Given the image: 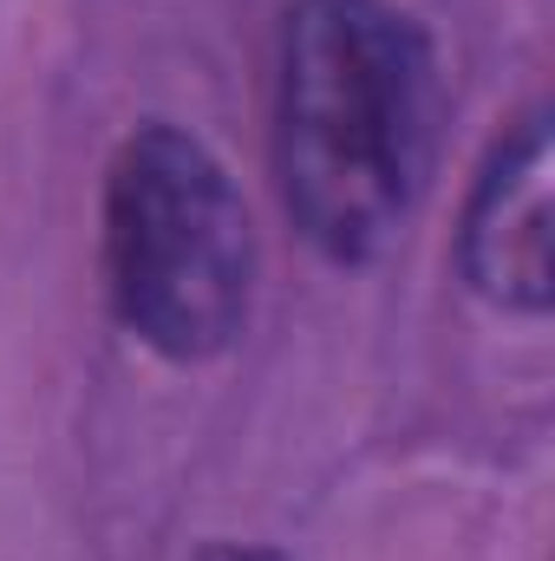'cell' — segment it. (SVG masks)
Wrapping results in <instances>:
<instances>
[{
  "instance_id": "6da1fadb",
  "label": "cell",
  "mask_w": 555,
  "mask_h": 561,
  "mask_svg": "<svg viewBox=\"0 0 555 561\" xmlns=\"http://www.w3.org/2000/svg\"><path fill=\"white\" fill-rule=\"evenodd\" d=\"M438 59L393 0H294L275 66V176L294 229L373 262L412 216L438 150Z\"/></svg>"
},
{
  "instance_id": "7a4b0ae2",
  "label": "cell",
  "mask_w": 555,
  "mask_h": 561,
  "mask_svg": "<svg viewBox=\"0 0 555 561\" xmlns=\"http://www.w3.org/2000/svg\"><path fill=\"white\" fill-rule=\"evenodd\" d=\"M256 236L229 170L177 125L125 138L105 176V287L163 359H209L242 333Z\"/></svg>"
},
{
  "instance_id": "3957f363",
  "label": "cell",
  "mask_w": 555,
  "mask_h": 561,
  "mask_svg": "<svg viewBox=\"0 0 555 561\" xmlns=\"http://www.w3.org/2000/svg\"><path fill=\"white\" fill-rule=\"evenodd\" d=\"M555 150H550V112H530L510 138L490 150L464 229H457V262L464 280L510 313H543L555 300Z\"/></svg>"
},
{
  "instance_id": "277c9868",
  "label": "cell",
  "mask_w": 555,
  "mask_h": 561,
  "mask_svg": "<svg viewBox=\"0 0 555 561\" xmlns=\"http://www.w3.org/2000/svg\"><path fill=\"white\" fill-rule=\"evenodd\" d=\"M196 561H275V556H262V549H236V542H229V549H209V556H196Z\"/></svg>"
}]
</instances>
